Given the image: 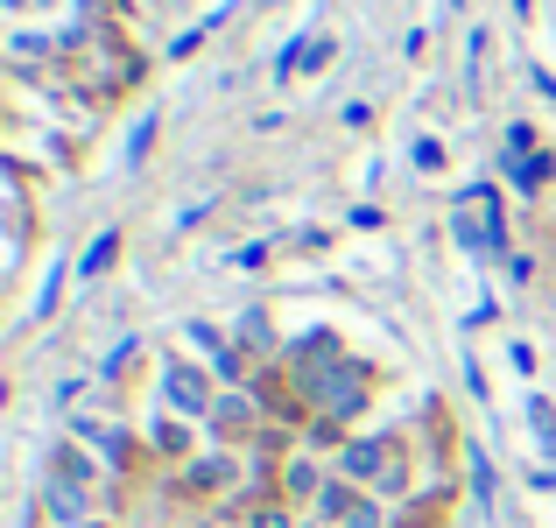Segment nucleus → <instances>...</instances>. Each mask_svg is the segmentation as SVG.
Returning <instances> with one entry per match:
<instances>
[{"mask_svg":"<svg viewBox=\"0 0 556 528\" xmlns=\"http://www.w3.org/2000/svg\"><path fill=\"white\" fill-rule=\"evenodd\" d=\"M501 268H507V282H515V289H529V282H535V254H521V247L501 261Z\"/></svg>","mask_w":556,"mask_h":528,"instance_id":"22","label":"nucleus"},{"mask_svg":"<svg viewBox=\"0 0 556 528\" xmlns=\"http://www.w3.org/2000/svg\"><path fill=\"white\" fill-rule=\"evenodd\" d=\"M64 437H71V444H85L99 465H113V473L135 458V430H127L121 416H113V423H106V416H71V423H64Z\"/></svg>","mask_w":556,"mask_h":528,"instance_id":"6","label":"nucleus"},{"mask_svg":"<svg viewBox=\"0 0 556 528\" xmlns=\"http://www.w3.org/2000/svg\"><path fill=\"white\" fill-rule=\"evenodd\" d=\"M296 528H325V521H317V515H303V521H296Z\"/></svg>","mask_w":556,"mask_h":528,"instance_id":"30","label":"nucleus"},{"mask_svg":"<svg viewBox=\"0 0 556 528\" xmlns=\"http://www.w3.org/2000/svg\"><path fill=\"white\" fill-rule=\"evenodd\" d=\"M78 394H85V374H64L50 388V408H78Z\"/></svg>","mask_w":556,"mask_h":528,"instance_id":"24","label":"nucleus"},{"mask_svg":"<svg viewBox=\"0 0 556 528\" xmlns=\"http://www.w3.org/2000/svg\"><path fill=\"white\" fill-rule=\"evenodd\" d=\"M451 8H465V0H451Z\"/></svg>","mask_w":556,"mask_h":528,"instance_id":"31","label":"nucleus"},{"mask_svg":"<svg viewBox=\"0 0 556 528\" xmlns=\"http://www.w3.org/2000/svg\"><path fill=\"white\" fill-rule=\"evenodd\" d=\"M155 402H163L169 416L204 423V416H212V402H218V374L204 360H190V352H169L163 374H155Z\"/></svg>","mask_w":556,"mask_h":528,"instance_id":"3","label":"nucleus"},{"mask_svg":"<svg viewBox=\"0 0 556 528\" xmlns=\"http://www.w3.org/2000/svg\"><path fill=\"white\" fill-rule=\"evenodd\" d=\"M232 339H240L247 352H254V360H282V339L268 331V317H261V311H240V325H232Z\"/></svg>","mask_w":556,"mask_h":528,"instance_id":"12","label":"nucleus"},{"mask_svg":"<svg viewBox=\"0 0 556 528\" xmlns=\"http://www.w3.org/2000/svg\"><path fill=\"white\" fill-rule=\"evenodd\" d=\"M529 85H535V92H543L549 106H556V71H543V64H535V71H529Z\"/></svg>","mask_w":556,"mask_h":528,"instance_id":"27","label":"nucleus"},{"mask_svg":"<svg viewBox=\"0 0 556 528\" xmlns=\"http://www.w3.org/2000/svg\"><path fill=\"white\" fill-rule=\"evenodd\" d=\"M198 430H204V423L155 408V416H149V451H155V458H169V465H190V458H198Z\"/></svg>","mask_w":556,"mask_h":528,"instance_id":"8","label":"nucleus"},{"mask_svg":"<svg viewBox=\"0 0 556 528\" xmlns=\"http://www.w3.org/2000/svg\"><path fill=\"white\" fill-rule=\"evenodd\" d=\"M501 169H507V184H515L521 198H535V190L556 176V155H529V163H501Z\"/></svg>","mask_w":556,"mask_h":528,"instance_id":"16","label":"nucleus"},{"mask_svg":"<svg viewBox=\"0 0 556 528\" xmlns=\"http://www.w3.org/2000/svg\"><path fill=\"white\" fill-rule=\"evenodd\" d=\"M42 515H50L56 528H85V521H92V493L64 487V479H42Z\"/></svg>","mask_w":556,"mask_h":528,"instance_id":"10","label":"nucleus"},{"mask_svg":"<svg viewBox=\"0 0 556 528\" xmlns=\"http://www.w3.org/2000/svg\"><path fill=\"white\" fill-rule=\"evenodd\" d=\"M465 465H472V493H479V507H493V458H486V451H465Z\"/></svg>","mask_w":556,"mask_h":528,"instance_id":"19","label":"nucleus"},{"mask_svg":"<svg viewBox=\"0 0 556 528\" xmlns=\"http://www.w3.org/2000/svg\"><path fill=\"white\" fill-rule=\"evenodd\" d=\"M135 360H141V339H121V345H106V352H99V366H92V380H113V388H121V380L135 374Z\"/></svg>","mask_w":556,"mask_h":528,"instance_id":"15","label":"nucleus"},{"mask_svg":"<svg viewBox=\"0 0 556 528\" xmlns=\"http://www.w3.org/2000/svg\"><path fill=\"white\" fill-rule=\"evenodd\" d=\"M479 71H486V28H472V42H465V85L479 92Z\"/></svg>","mask_w":556,"mask_h":528,"instance_id":"21","label":"nucleus"},{"mask_svg":"<svg viewBox=\"0 0 556 528\" xmlns=\"http://www.w3.org/2000/svg\"><path fill=\"white\" fill-rule=\"evenodd\" d=\"M331 487V458H317V451H289L282 465H275V501H303L317 507V493Z\"/></svg>","mask_w":556,"mask_h":528,"instance_id":"7","label":"nucleus"},{"mask_svg":"<svg viewBox=\"0 0 556 528\" xmlns=\"http://www.w3.org/2000/svg\"><path fill=\"white\" fill-rule=\"evenodd\" d=\"M325 528H394L402 515H388V501L380 493H367V487H353V479H339L331 473V487L317 493V507H311Z\"/></svg>","mask_w":556,"mask_h":528,"instance_id":"5","label":"nucleus"},{"mask_svg":"<svg viewBox=\"0 0 556 528\" xmlns=\"http://www.w3.org/2000/svg\"><path fill=\"white\" fill-rule=\"evenodd\" d=\"M0 8H8V14H14V22H22V14H28V0H0Z\"/></svg>","mask_w":556,"mask_h":528,"instance_id":"29","label":"nucleus"},{"mask_svg":"<svg viewBox=\"0 0 556 528\" xmlns=\"http://www.w3.org/2000/svg\"><path fill=\"white\" fill-rule=\"evenodd\" d=\"M261 423H268V402H261V388H218L212 416H204V437H212L218 451H240V444H254Z\"/></svg>","mask_w":556,"mask_h":528,"instance_id":"4","label":"nucleus"},{"mask_svg":"<svg viewBox=\"0 0 556 528\" xmlns=\"http://www.w3.org/2000/svg\"><path fill=\"white\" fill-rule=\"evenodd\" d=\"M529 423H535V444H543V451H556V408L543 402V394L529 402Z\"/></svg>","mask_w":556,"mask_h":528,"instance_id":"20","label":"nucleus"},{"mask_svg":"<svg viewBox=\"0 0 556 528\" xmlns=\"http://www.w3.org/2000/svg\"><path fill=\"white\" fill-rule=\"evenodd\" d=\"M50 479H64V487H85V493H92L99 479H106V465H99L85 444H71V437H64V444L50 451Z\"/></svg>","mask_w":556,"mask_h":528,"instance_id":"11","label":"nucleus"},{"mask_svg":"<svg viewBox=\"0 0 556 528\" xmlns=\"http://www.w3.org/2000/svg\"><path fill=\"white\" fill-rule=\"evenodd\" d=\"M155 127H163L155 113H141V121L127 127V149H121V163H127V169H141V163H149V149H155Z\"/></svg>","mask_w":556,"mask_h":528,"instance_id":"17","label":"nucleus"},{"mask_svg":"<svg viewBox=\"0 0 556 528\" xmlns=\"http://www.w3.org/2000/svg\"><path fill=\"white\" fill-rule=\"evenodd\" d=\"M507 8H515V22H529V14H535V0H507Z\"/></svg>","mask_w":556,"mask_h":528,"instance_id":"28","label":"nucleus"},{"mask_svg":"<svg viewBox=\"0 0 556 528\" xmlns=\"http://www.w3.org/2000/svg\"><path fill=\"white\" fill-rule=\"evenodd\" d=\"M331 473H339V479H353V487H367V493H380V501H394V507H408V501H416L408 444H402L394 430H359V437H345V444H339V458H331Z\"/></svg>","mask_w":556,"mask_h":528,"instance_id":"1","label":"nucleus"},{"mask_svg":"<svg viewBox=\"0 0 556 528\" xmlns=\"http://www.w3.org/2000/svg\"><path fill=\"white\" fill-rule=\"evenodd\" d=\"M507 360H515V374H535V345L515 339V345H507Z\"/></svg>","mask_w":556,"mask_h":528,"instance_id":"26","label":"nucleus"},{"mask_svg":"<svg viewBox=\"0 0 556 528\" xmlns=\"http://www.w3.org/2000/svg\"><path fill=\"white\" fill-rule=\"evenodd\" d=\"M113 261H121V232L106 226V232H92V247L78 254V275H85V282H99V275H106Z\"/></svg>","mask_w":556,"mask_h":528,"instance_id":"14","label":"nucleus"},{"mask_svg":"<svg viewBox=\"0 0 556 528\" xmlns=\"http://www.w3.org/2000/svg\"><path fill=\"white\" fill-rule=\"evenodd\" d=\"M416 169H422V176L444 169V141H437V135H422V141H416Z\"/></svg>","mask_w":556,"mask_h":528,"instance_id":"23","label":"nucleus"},{"mask_svg":"<svg viewBox=\"0 0 556 528\" xmlns=\"http://www.w3.org/2000/svg\"><path fill=\"white\" fill-rule=\"evenodd\" d=\"M451 240L465 247V254L479 261H507L515 247H507V198L501 184H465L458 198H451Z\"/></svg>","mask_w":556,"mask_h":528,"instance_id":"2","label":"nucleus"},{"mask_svg":"<svg viewBox=\"0 0 556 528\" xmlns=\"http://www.w3.org/2000/svg\"><path fill=\"white\" fill-rule=\"evenodd\" d=\"M71 275H78V268H71V254H56V261H50V275H42V289H36V303H28V325H42V317L56 311V297H64Z\"/></svg>","mask_w":556,"mask_h":528,"instance_id":"13","label":"nucleus"},{"mask_svg":"<svg viewBox=\"0 0 556 528\" xmlns=\"http://www.w3.org/2000/svg\"><path fill=\"white\" fill-rule=\"evenodd\" d=\"M184 345H198L204 360H218V352L232 345V331H218V325H204V317H190V325H184Z\"/></svg>","mask_w":556,"mask_h":528,"instance_id":"18","label":"nucleus"},{"mask_svg":"<svg viewBox=\"0 0 556 528\" xmlns=\"http://www.w3.org/2000/svg\"><path fill=\"white\" fill-rule=\"evenodd\" d=\"M254 528H296V515H289V501H268V507L254 515Z\"/></svg>","mask_w":556,"mask_h":528,"instance_id":"25","label":"nucleus"},{"mask_svg":"<svg viewBox=\"0 0 556 528\" xmlns=\"http://www.w3.org/2000/svg\"><path fill=\"white\" fill-rule=\"evenodd\" d=\"M240 487V451H198L184 465V493H232Z\"/></svg>","mask_w":556,"mask_h":528,"instance_id":"9","label":"nucleus"}]
</instances>
